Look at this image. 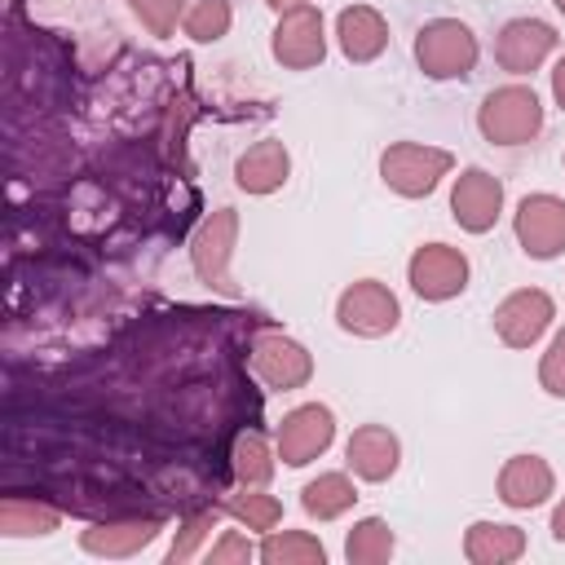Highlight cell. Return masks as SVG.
Wrapping results in <instances>:
<instances>
[{
    "label": "cell",
    "instance_id": "6da1fadb",
    "mask_svg": "<svg viewBox=\"0 0 565 565\" xmlns=\"http://www.w3.org/2000/svg\"><path fill=\"white\" fill-rule=\"evenodd\" d=\"M477 128L490 146H530L543 128V106L530 84L490 88L477 106Z\"/></svg>",
    "mask_w": 565,
    "mask_h": 565
},
{
    "label": "cell",
    "instance_id": "7a4b0ae2",
    "mask_svg": "<svg viewBox=\"0 0 565 565\" xmlns=\"http://www.w3.org/2000/svg\"><path fill=\"white\" fill-rule=\"evenodd\" d=\"M477 35L459 18H433L415 35V62L428 79H468L477 66Z\"/></svg>",
    "mask_w": 565,
    "mask_h": 565
},
{
    "label": "cell",
    "instance_id": "3957f363",
    "mask_svg": "<svg viewBox=\"0 0 565 565\" xmlns=\"http://www.w3.org/2000/svg\"><path fill=\"white\" fill-rule=\"evenodd\" d=\"M450 168H455V154L424 141H393L380 154V181L402 199H428Z\"/></svg>",
    "mask_w": 565,
    "mask_h": 565
},
{
    "label": "cell",
    "instance_id": "277c9868",
    "mask_svg": "<svg viewBox=\"0 0 565 565\" xmlns=\"http://www.w3.org/2000/svg\"><path fill=\"white\" fill-rule=\"evenodd\" d=\"M397 322H402V305L375 278L349 282L340 291V300H335V327L349 331V335H358V340H380V335L397 331Z\"/></svg>",
    "mask_w": 565,
    "mask_h": 565
},
{
    "label": "cell",
    "instance_id": "5b68a950",
    "mask_svg": "<svg viewBox=\"0 0 565 565\" xmlns=\"http://www.w3.org/2000/svg\"><path fill=\"white\" fill-rule=\"evenodd\" d=\"M234 238H238V212L234 207H216L190 238V265L199 274V282H207L212 291L238 296L234 278H230V256H234Z\"/></svg>",
    "mask_w": 565,
    "mask_h": 565
},
{
    "label": "cell",
    "instance_id": "8992f818",
    "mask_svg": "<svg viewBox=\"0 0 565 565\" xmlns=\"http://www.w3.org/2000/svg\"><path fill=\"white\" fill-rule=\"evenodd\" d=\"M468 256L450 243H424L411 252L406 260V282L419 300L428 305H441V300H455L463 287H468Z\"/></svg>",
    "mask_w": 565,
    "mask_h": 565
},
{
    "label": "cell",
    "instance_id": "52a82bcc",
    "mask_svg": "<svg viewBox=\"0 0 565 565\" xmlns=\"http://www.w3.org/2000/svg\"><path fill=\"white\" fill-rule=\"evenodd\" d=\"M269 53L274 62H282L287 71H313L327 57V31H322V13L313 4H296L287 13H278V26L269 35Z\"/></svg>",
    "mask_w": 565,
    "mask_h": 565
},
{
    "label": "cell",
    "instance_id": "ba28073f",
    "mask_svg": "<svg viewBox=\"0 0 565 565\" xmlns=\"http://www.w3.org/2000/svg\"><path fill=\"white\" fill-rule=\"evenodd\" d=\"M516 243L530 260H556L565 252V199L556 194H525L512 216Z\"/></svg>",
    "mask_w": 565,
    "mask_h": 565
},
{
    "label": "cell",
    "instance_id": "9c48e42d",
    "mask_svg": "<svg viewBox=\"0 0 565 565\" xmlns=\"http://www.w3.org/2000/svg\"><path fill=\"white\" fill-rule=\"evenodd\" d=\"M331 441H335V415L322 402H305V406L287 411L278 424V459L287 468L313 463L318 455H327Z\"/></svg>",
    "mask_w": 565,
    "mask_h": 565
},
{
    "label": "cell",
    "instance_id": "30bf717a",
    "mask_svg": "<svg viewBox=\"0 0 565 565\" xmlns=\"http://www.w3.org/2000/svg\"><path fill=\"white\" fill-rule=\"evenodd\" d=\"M503 212V181L486 168H463L450 185V216L468 234H490Z\"/></svg>",
    "mask_w": 565,
    "mask_h": 565
},
{
    "label": "cell",
    "instance_id": "8fae6325",
    "mask_svg": "<svg viewBox=\"0 0 565 565\" xmlns=\"http://www.w3.org/2000/svg\"><path fill=\"white\" fill-rule=\"evenodd\" d=\"M556 318V305L543 287H521L512 296L499 300L494 309V335L508 344V349H530Z\"/></svg>",
    "mask_w": 565,
    "mask_h": 565
},
{
    "label": "cell",
    "instance_id": "7c38bea8",
    "mask_svg": "<svg viewBox=\"0 0 565 565\" xmlns=\"http://www.w3.org/2000/svg\"><path fill=\"white\" fill-rule=\"evenodd\" d=\"M252 371L278 388V393H291V388H305L313 380V358L305 344H296L291 335H278V331H265L256 335L252 344Z\"/></svg>",
    "mask_w": 565,
    "mask_h": 565
},
{
    "label": "cell",
    "instance_id": "4fadbf2b",
    "mask_svg": "<svg viewBox=\"0 0 565 565\" xmlns=\"http://www.w3.org/2000/svg\"><path fill=\"white\" fill-rule=\"evenodd\" d=\"M552 49H556V31L543 18H512L494 40V62L508 75H530L552 57Z\"/></svg>",
    "mask_w": 565,
    "mask_h": 565
},
{
    "label": "cell",
    "instance_id": "5bb4252c",
    "mask_svg": "<svg viewBox=\"0 0 565 565\" xmlns=\"http://www.w3.org/2000/svg\"><path fill=\"white\" fill-rule=\"evenodd\" d=\"M494 490H499V499H503L508 508L530 512V508H539V503L552 499L556 472H552V463H547L543 455H512V459L499 468Z\"/></svg>",
    "mask_w": 565,
    "mask_h": 565
},
{
    "label": "cell",
    "instance_id": "9a60e30c",
    "mask_svg": "<svg viewBox=\"0 0 565 565\" xmlns=\"http://www.w3.org/2000/svg\"><path fill=\"white\" fill-rule=\"evenodd\" d=\"M344 459H349L353 477L380 486V481H388V477L397 472V463H402V441H397V433L384 428V424H362V428H353V437H349V446H344Z\"/></svg>",
    "mask_w": 565,
    "mask_h": 565
},
{
    "label": "cell",
    "instance_id": "2e32d148",
    "mask_svg": "<svg viewBox=\"0 0 565 565\" xmlns=\"http://www.w3.org/2000/svg\"><path fill=\"white\" fill-rule=\"evenodd\" d=\"M335 44H340V53L349 57V62H375L384 49H388V22H384V13L380 9H371V4H349V9H340V18H335Z\"/></svg>",
    "mask_w": 565,
    "mask_h": 565
},
{
    "label": "cell",
    "instance_id": "e0dca14e",
    "mask_svg": "<svg viewBox=\"0 0 565 565\" xmlns=\"http://www.w3.org/2000/svg\"><path fill=\"white\" fill-rule=\"evenodd\" d=\"M287 177H291V154H287V146H282L278 137L256 141V146H252L247 154H238V163H234V185H238L243 194H274V190L287 185Z\"/></svg>",
    "mask_w": 565,
    "mask_h": 565
},
{
    "label": "cell",
    "instance_id": "ac0fdd59",
    "mask_svg": "<svg viewBox=\"0 0 565 565\" xmlns=\"http://www.w3.org/2000/svg\"><path fill=\"white\" fill-rule=\"evenodd\" d=\"M525 530L521 525H503V521H472L463 530V556L472 565H508L516 556H525Z\"/></svg>",
    "mask_w": 565,
    "mask_h": 565
},
{
    "label": "cell",
    "instance_id": "d6986e66",
    "mask_svg": "<svg viewBox=\"0 0 565 565\" xmlns=\"http://www.w3.org/2000/svg\"><path fill=\"white\" fill-rule=\"evenodd\" d=\"M159 534V521L154 516H137V521H106V525H93L79 534V547L88 556H137L146 543H154Z\"/></svg>",
    "mask_w": 565,
    "mask_h": 565
},
{
    "label": "cell",
    "instance_id": "ffe728a7",
    "mask_svg": "<svg viewBox=\"0 0 565 565\" xmlns=\"http://www.w3.org/2000/svg\"><path fill=\"white\" fill-rule=\"evenodd\" d=\"M353 503H358V486H353L344 472H318V477L305 481V490H300V508H305L313 521H335V516H344Z\"/></svg>",
    "mask_w": 565,
    "mask_h": 565
},
{
    "label": "cell",
    "instance_id": "44dd1931",
    "mask_svg": "<svg viewBox=\"0 0 565 565\" xmlns=\"http://www.w3.org/2000/svg\"><path fill=\"white\" fill-rule=\"evenodd\" d=\"M57 508L40 503V499H22V494H9L0 503V534L4 539H35V534H53L57 530Z\"/></svg>",
    "mask_w": 565,
    "mask_h": 565
},
{
    "label": "cell",
    "instance_id": "7402d4cb",
    "mask_svg": "<svg viewBox=\"0 0 565 565\" xmlns=\"http://www.w3.org/2000/svg\"><path fill=\"white\" fill-rule=\"evenodd\" d=\"M393 547H397V539H393V525L384 516H362L344 539L349 565H384L393 556Z\"/></svg>",
    "mask_w": 565,
    "mask_h": 565
},
{
    "label": "cell",
    "instance_id": "603a6c76",
    "mask_svg": "<svg viewBox=\"0 0 565 565\" xmlns=\"http://www.w3.org/2000/svg\"><path fill=\"white\" fill-rule=\"evenodd\" d=\"M256 552L265 565H322L327 561V547L305 530H269Z\"/></svg>",
    "mask_w": 565,
    "mask_h": 565
},
{
    "label": "cell",
    "instance_id": "cb8c5ba5",
    "mask_svg": "<svg viewBox=\"0 0 565 565\" xmlns=\"http://www.w3.org/2000/svg\"><path fill=\"white\" fill-rule=\"evenodd\" d=\"M230 468L238 477V486H265L274 477V455L265 446L260 433H238L234 450H230Z\"/></svg>",
    "mask_w": 565,
    "mask_h": 565
},
{
    "label": "cell",
    "instance_id": "d4e9b609",
    "mask_svg": "<svg viewBox=\"0 0 565 565\" xmlns=\"http://www.w3.org/2000/svg\"><path fill=\"white\" fill-rule=\"evenodd\" d=\"M225 512L234 521H243L247 530H260V534L278 530V521H282V503L274 494H260V486H243L238 494H230L225 499Z\"/></svg>",
    "mask_w": 565,
    "mask_h": 565
},
{
    "label": "cell",
    "instance_id": "484cf974",
    "mask_svg": "<svg viewBox=\"0 0 565 565\" xmlns=\"http://www.w3.org/2000/svg\"><path fill=\"white\" fill-rule=\"evenodd\" d=\"M230 22H234L230 0H190V4H185V18H181L185 35H190V40H199V44L221 40V35L230 31Z\"/></svg>",
    "mask_w": 565,
    "mask_h": 565
},
{
    "label": "cell",
    "instance_id": "4316f807",
    "mask_svg": "<svg viewBox=\"0 0 565 565\" xmlns=\"http://www.w3.org/2000/svg\"><path fill=\"white\" fill-rule=\"evenodd\" d=\"M185 4H190V0H128L132 18H137L150 35H172L177 22L185 18Z\"/></svg>",
    "mask_w": 565,
    "mask_h": 565
},
{
    "label": "cell",
    "instance_id": "83f0119b",
    "mask_svg": "<svg viewBox=\"0 0 565 565\" xmlns=\"http://www.w3.org/2000/svg\"><path fill=\"white\" fill-rule=\"evenodd\" d=\"M216 530V512H194L185 525H181V534H177V543L168 547V561L172 565H181V561H190L194 552H199V543L207 539Z\"/></svg>",
    "mask_w": 565,
    "mask_h": 565
},
{
    "label": "cell",
    "instance_id": "f1b7e54d",
    "mask_svg": "<svg viewBox=\"0 0 565 565\" xmlns=\"http://www.w3.org/2000/svg\"><path fill=\"white\" fill-rule=\"evenodd\" d=\"M539 384L547 397H565V331H556L547 353L539 358Z\"/></svg>",
    "mask_w": 565,
    "mask_h": 565
},
{
    "label": "cell",
    "instance_id": "f546056e",
    "mask_svg": "<svg viewBox=\"0 0 565 565\" xmlns=\"http://www.w3.org/2000/svg\"><path fill=\"white\" fill-rule=\"evenodd\" d=\"M256 556H260V552H256L238 530H225V534L207 547V561H212V565H230V561H243V565H247V561H256Z\"/></svg>",
    "mask_w": 565,
    "mask_h": 565
},
{
    "label": "cell",
    "instance_id": "4dcf8cb0",
    "mask_svg": "<svg viewBox=\"0 0 565 565\" xmlns=\"http://www.w3.org/2000/svg\"><path fill=\"white\" fill-rule=\"evenodd\" d=\"M552 97H556V106L565 110V53H561L556 66H552Z\"/></svg>",
    "mask_w": 565,
    "mask_h": 565
},
{
    "label": "cell",
    "instance_id": "1f68e13d",
    "mask_svg": "<svg viewBox=\"0 0 565 565\" xmlns=\"http://www.w3.org/2000/svg\"><path fill=\"white\" fill-rule=\"evenodd\" d=\"M552 539L556 543H565V499L556 503V512H552Z\"/></svg>",
    "mask_w": 565,
    "mask_h": 565
},
{
    "label": "cell",
    "instance_id": "d6a6232c",
    "mask_svg": "<svg viewBox=\"0 0 565 565\" xmlns=\"http://www.w3.org/2000/svg\"><path fill=\"white\" fill-rule=\"evenodd\" d=\"M269 9H278V13H287V9H296V4H313V0H265Z\"/></svg>",
    "mask_w": 565,
    "mask_h": 565
},
{
    "label": "cell",
    "instance_id": "836d02e7",
    "mask_svg": "<svg viewBox=\"0 0 565 565\" xmlns=\"http://www.w3.org/2000/svg\"><path fill=\"white\" fill-rule=\"evenodd\" d=\"M552 4H556V9H561V13H565V0H552Z\"/></svg>",
    "mask_w": 565,
    "mask_h": 565
}]
</instances>
